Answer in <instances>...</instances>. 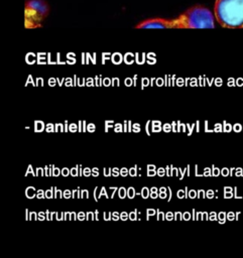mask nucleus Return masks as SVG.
I'll list each match as a JSON object with an SVG mask.
<instances>
[{
  "label": "nucleus",
  "instance_id": "nucleus-1",
  "mask_svg": "<svg viewBox=\"0 0 243 258\" xmlns=\"http://www.w3.org/2000/svg\"><path fill=\"white\" fill-rule=\"evenodd\" d=\"M215 17L224 27H243V0H216Z\"/></svg>",
  "mask_w": 243,
  "mask_h": 258
},
{
  "label": "nucleus",
  "instance_id": "nucleus-2",
  "mask_svg": "<svg viewBox=\"0 0 243 258\" xmlns=\"http://www.w3.org/2000/svg\"><path fill=\"white\" fill-rule=\"evenodd\" d=\"M179 28H213L215 26L212 12L203 6L191 7L177 17Z\"/></svg>",
  "mask_w": 243,
  "mask_h": 258
},
{
  "label": "nucleus",
  "instance_id": "nucleus-3",
  "mask_svg": "<svg viewBox=\"0 0 243 258\" xmlns=\"http://www.w3.org/2000/svg\"><path fill=\"white\" fill-rule=\"evenodd\" d=\"M49 13V6L44 0H27L24 6L25 28H38Z\"/></svg>",
  "mask_w": 243,
  "mask_h": 258
},
{
  "label": "nucleus",
  "instance_id": "nucleus-4",
  "mask_svg": "<svg viewBox=\"0 0 243 258\" xmlns=\"http://www.w3.org/2000/svg\"><path fill=\"white\" fill-rule=\"evenodd\" d=\"M136 28H179L177 18L165 19V18H149L141 21L136 25Z\"/></svg>",
  "mask_w": 243,
  "mask_h": 258
}]
</instances>
